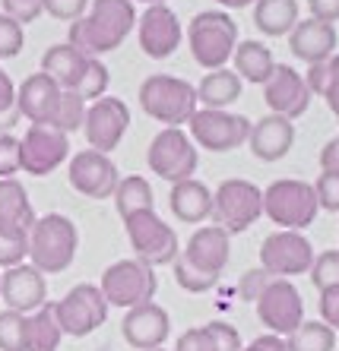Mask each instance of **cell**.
<instances>
[{
    "mask_svg": "<svg viewBox=\"0 0 339 351\" xmlns=\"http://www.w3.org/2000/svg\"><path fill=\"white\" fill-rule=\"evenodd\" d=\"M168 209L184 225H200L213 215V190L197 178L178 180V184H172V193H168Z\"/></svg>",
    "mask_w": 339,
    "mask_h": 351,
    "instance_id": "25",
    "label": "cell"
},
{
    "mask_svg": "<svg viewBox=\"0 0 339 351\" xmlns=\"http://www.w3.org/2000/svg\"><path fill=\"white\" fill-rule=\"evenodd\" d=\"M127 127H130V108H127L124 98L102 95V98H95V101H89L86 121H83V133H86L89 149L111 156V152L121 146Z\"/></svg>",
    "mask_w": 339,
    "mask_h": 351,
    "instance_id": "15",
    "label": "cell"
},
{
    "mask_svg": "<svg viewBox=\"0 0 339 351\" xmlns=\"http://www.w3.org/2000/svg\"><path fill=\"white\" fill-rule=\"evenodd\" d=\"M13 3H32V0H13Z\"/></svg>",
    "mask_w": 339,
    "mask_h": 351,
    "instance_id": "56",
    "label": "cell"
},
{
    "mask_svg": "<svg viewBox=\"0 0 339 351\" xmlns=\"http://www.w3.org/2000/svg\"><path fill=\"white\" fill-rule=\"evenodd\" d=\"M273 278L276 276H270V272L260 269V266H257V269H248L244 276H241V282H238V294L244 298V301H257V298H260V291H264Z\"/></svg>",
    "mask_w": 339,
    "mask_h": 351,
    "instance_id": "46",
    "label": "cell"
},
{
    "mask_svg": "<svg viewBox=\"0 0 339 351\" xmlns=\"http://www.w3.org/2000/svg\"><path fill=\"white\" fill-rule=\"evenodd\" d=\"M317 206L327 213H339V168H320L314 180Z\"/></svg>",
    "mask_w": 339,
    "mask_h": 351,
    "instance_id": "41",
    "label": "cell"
},
{
    "mask_svg": "<svg viewBox=\"0 0 339 351\" xmlns=\"http://www.w3.org/2000/svg\"><path fill=\"white\" fill-rule=\"evenodd\" d=\"M320 319L330 329H339V285L320 291Z\"/></svg>",
    "mask_w": 339,
    "mask_h": 351,
    "instance_id": "48",
    "label": "cell"
},
{
    "mask_svg": "<svg viewBox=\"0 0 339 351\" xmlns=\"http://www.w3.org/2000/svg\"><path fill=\"white\" fill-rule=\"evenodd\" d=\"M19 121H23V114L16 108V86H13L7 70H0V133H10Z\"/></svg>",
    "mask_w": 339,
    "mask_h": 351,
    "instance_id": "39",
    "label": "cell"
},
{
    "mask_svg": "<svg viewBox=\"0 0 339 351\" xmlns=\"http://www.w3.org/2000/svg\"><path fill=\"white\" fill-rule=\"evenodd\" d=\"M320 206H317L314 184L298 178H279L264 190V215L279 228L305 231L314 225Z\"/></svg>",
    "mask_w": 339,
    "mask_h": 351,
    "instance_id": "5",
    "label": "cell"
},
{
    "mask_svg": "<svg viewBox=\"0 0 339 351\" xmlns=\"http://www.w3.org/2000/svg\"><path fill=\"white\" fill-rule=\"evenodd\" d=\"M215 3H222L225 10H244L250 3H257V0H215Z\"/></svg>",
    "mask_w": 339,
    "mask_h": 351,
    "instance_id": "54",
    "label": "cell"
},
{
    "mask_svg": "<svg viewBox=\"0 0 339 351\" xmlns=\"http://www.w3.org/2000/svg\"><path fill=\"white\" fill-rule=\"evenodd\" d=\"M152 351H165V348H152Z\"/></svg>",
    "mask_w": 339,
    "mask_h": 351,
    "instance_id": "57",
    "label": "cell"
},
{
    "mask_svg": "<svg viewBox=\"0 0 339 351\" xmlns=\"http://www.w3.org/2000/svg\"><path fill=\"white\" fill-rule=\"evenodd\" d=\"M29 260V231L0 225V269H13Z\"/></svg>",
    "mask_w": 339,
    "mask_h": 351,
    "instance_id": "34",
    "label": "cell"
},
{
    "mask_svg": "<svg viewBox=\"0 0 339 351\" xmlns=\"http://www.w3.org/2000/svg\"><path fill=\"white\" fill-rule=\"evenodd\" d=\"M232 60H235V73L241 76V82H254V86H264L276 70L273 51L266 48L264 41H254V38L238 41Z\"/></svg>",
    "mask_w": 339,
    "mask_h": 351,
    "instance_id": "28",
    "label": "cell"
},
{
    "mask_svg": "<svg viewBox=\"0 0 339 351\" xmlns=\"http://www.w3.org/2000/svg\"><path fill=\"white\" fill-rule=\"evenodd\" d=\"M336 48H339V38L333 23H320V19L307 16V19H298L295 29L289 32V51L298 60H305L307 66L330 60L336 54Z\"/></svg>",
    "mask_w": 339,
    "mask_h": 351,
    "instance_id": "23",
    "label": "cell"
},
{
    "mask_svg": "<svg viewBox=\"0 0 339 351\" xmlns=\"http://www.w3.org/2000/svg\"><path fill=\"white\" fill-rule=\"evenodd\" d=\"M60 339H64V332L58 326L54 304L51 301L25 317V351H58Z\"/></svg>",
    "mask_w": 339,
    "mask_h": 351,
    "instance_id": "31",
    "label": "cell"
},
{
    "mask_svg": "<svg viewBox=\"0 0 339 351\" xmlns=\"http://www.w3.org/2000/svg\"><path fill=\"white\" fill-rule=\"evenodd\" d=\"M307 276H311L317 291L339 285V250H323V254H317Z\"/></svg>",
    "mask_w": 339,
    "mask_h": 351,
    "instance_id": "40",
    "label": "cell"
},
{
    "mask_svg": "<svg viewBox=\"0 0 339 351\" xmlns=\"http://www.w3.org/2000/svg\"><path fill=\"white\" fill-rule=\"evenodd\" d=\"M320 98H323V101H327V108H330V111H333V117H336V121H339V89H327Z\"/></svg>",
    "mask_w": 339,
    "mask_h": 351,
    "instance_id": "53",
    "label": "cell"
},
{
    "mask_svg": "<svg viewBox=\"0 0 339 351\" xmlns=\"http://www.w3.org/2000/svg\"><path fill=\"white\" fill-rule=\"evenodd\" d=\"M67 158H70L67 133H60L58 127H45V123H29L25 136L19 139V171L45 178V174L58 171Z\"/></svg>",
    "mask_w": 339,
    "mask_h": 351,
    "instance_id": "13",
    "label": "cell"
},
{
    "mask_svg": "<svg viewBox=\"0 0 339 351\" xmlns=\"http://www.w3.org/2000/svg\"><path fill=\"white\" fill-rule=\"evenodd\" d=\"M248 146H250V156L260 158V162H279L295 146V123L279 114L260 117V121L250 123Z\"/></svg>",
    "mask_w": 339,
    "mask_h": 351,
    "instance_id": "24",
    "label": "cell"
},
{
    "mask_svg": "<svg viewBox=\"0 0 339 351\" xmlns=\"http://www.w3.org/2000/svg\"><path fill=\"white\" fill-rule=\"evenodd\" d=\"M209 332L215 335V345H219V351H241L244 348V342H241V332L235 326H229V323H207Z\"/></svg>",
    "mask_w": 339,
    "mask_h": 351,
    "instance_id": "47",
    "label": "cell"
},
{
    "mask_svg": "<svg viewBox=\"0 0 339 351\" xmlns=\"http://www.w3.org/2000/svg\"><path fill=\"white\" fill-rule=\"evenodd\" d=\"M140 108L165 127H181L197 111V86L172 73H152L140 82Z\"/></svg>",
    "mask_w": 339,
    "mask_h": 351,
    "instance_id": "3",
    "label": "cell"
},
{
    "mask_svg": "<svg viewBox=\"0 0 339 351\" xmlns=\"http://www.w3.org/2000/svg\"><path fill=\"white\" fill-rule=\"evenodd\" d=\"M19 174V139L13 133H0V178Z\"/></svg>",
    "mask_w": 339,
    "mask_h": 351,
    "instance_id": "45",
    "label": "cell"
},
{
    "mask_svg": "<svg viewBox=\"0 0 339 351\" xmlns=\"http://www.w3.org/2000/svg\"><path fill=\"white\" fill-rule=\"evenodd\" d=\"M194 146L207 152H232L241 149L250 136V121L235 111H215V108H197L194 117L187 121Z\"/></svg>",
    "mask_w": 339,
    "mask_h": 351,
    "instance_id": "10",
    "label": "cell"
},
{
    "mask_svg": "<svg viewBox=\"0 0 339 351\" xmlns=\"http://www.w3.org/2000/svg\"><path fill=\"white\" fill-rule=\"evenodd\" d=\"M102 294H105L108 307H121V311H130V307H140V304L152 301L159 291V276L152 266H146L143 260H117L111 263L105 272H102L99 282Z\"/></svg>",
    "mask_w": 339,
    "mask_h": 351,
    "instance_id": "7",
    "label": "cell"
},
{
    "mask_svg": "<svg viewBox=\"0 0 339 351\" xmlns=\"http://www.w3.org/2000/svg\"><path fill=\"white\" fill-rule=\"evenodd\" d=\"M187 45L203 70H219L238 48V23L225 10H200L187 25Z\"/></svg>",
    "mask_w": 339,
    "mask_h": 351,
    "instance_id": "4",
    "label": "cell"
},
{
    "mask_svg": "<svg viewBox=\"0 0 339 351\" xmlns=\"http://www.w3.org/2000/svg\"><path fill=\"white\" fill-rule=\"evenodd\" d=\"M23 45H25L23 25H19L13 16H7V13H0V60L19 58Z\"/></svg>",
    "mask_w": 339,
    "mask_h": 351,
    "instance_id": "42",
    "label": "cell"
},
{
    "mask_svg": "<svg viewBox=\"0 0 339 351\" xmlns=\"http://www.w3.org/2000/svg\"><path fill=\"white\" fill-rule=\"evenodd\" d=\"M0 351H25V313H0Z\"/></svg>",
    "mask_w": 339,
    "mask_h": 351,
    "instance_id": "37",
    "label": "cell"
},
{
    "mask_svg": "<svg viewBox=\"0 0 339 351\" xmlns=\"http://www.w3.org/2000/svg\"><path fill=\"white\" fill-rule=\"evenodd\" d=\"M108 82H111V76H108V66L102 64L99 58H92L89 60V70L83 73V80H80V86H76V95L83 98L86 105L89 101H95V98H102L108 92Z\"/></svg>",
    "mask_w": 339,
    "mask_h": 351,
    "instance_id": "36",
    "label": "cell"
},
{
    "mask_svg": "<svg viewBox=\"0 0 339 351\" xmlns=\"http://www.w3.org/2000/svg\"><path fill=\"white\" fill-rule=\"evenodd\" d=\"M327 89H339V51L327 60V86H323V92Z\"/></svg>",
    "mask_w": 339,
    "mask_h": 351,
    "instance_id": "52",
    "label": "cell"
},
{
    "mask_svg": "<svg viewBox=\"0 0 339 351\" xmlns=\"http://www.w3.org/2000/svg\"><path fill=\"white\" fill-rule=\"evenodd\" d=\"M172 266H174V282H178L184 291L203 294V291H213V288L219 285V278H215V276H207V272H200V269H194V266H187V263L181 260V254H178V260H174Z\"/></svg>",
    "mask_w": 339,
    "mask_h": 351,
    "instance_id": "38",
    "label": "cell"
},
{
    "mask_svg": "<svg viewBox=\"0 0 339 351\" xmlns=\"http://www.w3.org/2000/svg\"><path fill=\"white\" fill-rule=\"evenodd\" d=\"M0 301L7 304V311L25 313V317L45 307L48 304L45 272H38L32 263H19V266L7 269L0 276Z\"/></svg>",
    "mask_w": 339,
    "mask_h": 351,
    "instance_id": "19",
    "label": "cell"
},
{
    "mask_svg": "<svg viewBox=\"0 0 339 351\" xmlns=\"http://www.w3.org/2000/svg\"><path fill=\"white\" fill-rule=\"evenodd\" d=\"M146 165L156 178L178 184L197 174V146L181 127H165L152 136L146 149Z\"/></svg>",
    "mask_w": 339,
    "mask_h": 351,
    "instance_id": "9",
    "label": "cell"
},
{
    "mask_svg": "<svg viewBox=\"0 0 339 351\" xmlns=\"http://www.w3.org/2000/svg\"><path fill=\"white\" fill-rule=\"evenodd\" d=\"M298 23V0H257L254 3V25L266 38L289 35Z\"/></svg>",
    "mask_w": 339,
    "mask_h": 351,
    "instance_id": "30",
    "label": "cell"
},
{
    "mask_svg": "<svg viewBox=\"0 0 339 351\" xmlns=\"http://www.w3.org/2000/svg\"><path fill=\"white\" fill-rule=\"evenodd\" d=\"M67 180H70V187L76 193L89 196V199H108V196H115L121 174H117V165L111 162V156L95 152V149H83V152H76L70 158Z\"/></svg>",
    "mask_w": 339,
    "mask_h": 351,
    "instance_id": "16",
    "label": "cell"
},
{
    "mask_svg": "<svg viewBox=\"0 0 339 351\" xmlns=\"http://www.w3.org/2000/svg\"><path fill=\"white\" fill-rule=\"evenodd\" d=\"M174 351H219V345H215V335L209 332V326H194L178 335Z\"/></svg>",
    "mask_w": 339,
    "mask_h": 351,
    "instance_id": "44",
    "label": "cell"
},
{
    "mask_svg": "<svg viewBox=\"0 0 339 351\" xmlns=\"http://www.w3.org/2000/svg\"><path fill=\"white\" fill-rule=\"evenodd\" d=\"M54 317H58V326L64 335L86 339L108 319V301L99 285L83 282V285L70 288L60 301H54Z\"/></svg>",
    "mask_w": 339,
    "mask_h": 351,
    "instance_id": "11",
    "label": "cell"
},
{
    "mask_svg": "<svg viewBox=\"0 0 339 351\" xmlns=\"http://www.w3.org/2000/svg\"><path fill=\"white\" fill-rule=\"evenodd\" d=\"M124 231L127 241H130L137 260H143L146 266H172L181 254V244H178V234L168 225L165 219H159L156 209H143V213H133L124 219Z\"/></svg>",
    "mask_w": 339,
    "mask_h": 351,
    "instance_id": "6",
    "label": "cell"
},
{
    "mask_svg": "<svg viewBox=\"0 0 339 351\" xmlns=\"http://www.w3.org/2000/svg\"><path fill=\"white\" fill-rule=\"evenodd\" d=\"M254 307L260 323L273 335H282V339L305 323V301H301V291L292 285V278H273L260 291Z\"/></svg>",
    "mask_w": 339,
    "mask_h": 351,
    "instance_id": "14",
    "label": "cell"
},
{
    "mask_svg": "<svg viewBox=\"0 0 339 351\" xmlns=\"http://www.w3.org/2000/svg\"><path fill=\"white\" fill-rule=\"evenodd\" d=\"M35 209L25 187L16 178H0V225L29 231L35 225Z\"/></svg>",
    "mask_w": 339,
    "mask_h": 351,
    "instance_id": "29",
    "label": "cell"
},
{
    "mask_svg": "<svg viewBox=\"0 0 339 351\" xmlns=\"http://www.w3.org/2000/svg\"><path fill=\"white\" fill-rule=\"evenodd\" d=\"M181 19L174 16V10L168 3H152L146 7L143 16H137V38L146 58L165 60L172 58L178 45H181Z\"/></svg>",
    "mask_w": 339,
    "mask_h": 351,
    "instance_id": "17",
    "label": "cell"
},
{
    "mask_svg": "<svg viewBox=\"0 0 339 351\" xmlns=\"http://www.w3.org/2000/svg\"><path fill=\"white\" fill-rule=\"evenodd\" d=\"M60 95H64V89H60L48 73H32V76H25L23 86L16 89V108L29 123L54 127L58 108H60Z\"/></svg>",
    "mask_w": 339,
    "mask_h": 351,
    "instance_id": "22",
    "label": "cell"
},
{
    "mask_svg": "<svg viewBox=\"0 0 339 351\" xmlns=\"http://www.w3.org/2000/svg\"><path fill=\"white\" fill-rule=\"evenodd\" d=\"M289 351H336V329H330L323 319H305L295 332L285 335Z\"/></svg>",
    "mask_w": 339,
    "mask_h": 351,
    "instance_id": "33",
    "label": "cell"
},
{
    "mask_svg": "<svg viewBox=\"0 0 339 351\" xmlns=\"http://www.w3.org/2000/svg\"><path fill=\"white\" fill-rule=\"evenodd\" d=\"M89 60H92L89 54L73 48L70 41L51 45V48L42 54V73H48L60 89H76L80 80H83V73L89 70Z\"/></svg>",
    "mask_w": 339,
    "mask_h": 351,
    "instance_id": "26",
    "label": "cell"
},
{
    "mask_svg": "<svg viewBox=\"0 0 339 351\" xmlns=\"http://www.w3.org/2000/svg\"><path fill=\"white\" fill-rule=\"evenodd\" d=\"M320 168H339V136L327 139L320 149Z\"/></svg>",
    "mask_w": 339,
    "mask_h": 351,
    "instance_id": "51",
    "label": "cell"
},
{
    "mask_svg": "<svg viewBox=\"0 0 339 351\" xmlns=\"http://www.w3.org/2000/svg\"><path fill=\"white\" fill-rule=\"evenodd\" d=\"M229 256H232V234L219 225H203L191 234V241L184 244L181 260L194 269L207 272V276H222V269L229 266Z\"/></svg>",
    "mask_w": 339,
    "mask_h": 351,
    "instance_id": "21",
    "label": "cell"
},
{
    "mask_svg": "<svg viewBox=\"0 0 339 351\" xmlns=\"http://www.w3.org/2000/svg\"><path fill=\"white\" fill-rule=\"evenodd\" d=\"M314 256H317L314 244H311L301 231L276 228L273 234H266L264 244H260V269H266L276 278L305 276V272H311Z\"/></svg>",
    "mask_w": 339,
    "mask_h": 351,
    "instance_id": "12",
    "label": "cell"
},
{
    "mask_svg": "<svg viewBox=\"0 0 339 351\" xmlns=\"http://www.w3.org/2000/svg\"><path fill=\"white\" fill-rule=\"evenodd\" d=\"M241 351H289V348H285V339H282V335L266 332V335H260V339H254L250 345H244Z\"/></svg>",
    "mask_w": 339,
    "mask_h": 351,
    "instance_id": "50",
    "label": "cell"
},
{
    "mask_svg": "<svg viewBox=\"0 0 339 351\" xmlns=\"http://www.w3.org/2000/svg\"><path fill=\"white\" fill-rule=\"evenodd\" d=\"M121 335H124V342L137 351L162 348V345L168 342V335H172L168 311L156 301L130 307V311L124 313V323H121Z\"/></svg>",
    "mask_w": 339,
    "mask_h": 351,
    "instance_id": "20",
    "label": "cell"
},
{
    "mask_svg": "<svg viewBox=\"0 0 339 351\" xmlns=\"http://www.w3.org/2000/svg\"><path fill=\"white\" fill-rule=\"evenodd\" d=\"M115 209L121 219L133 213H143V209H156V199H152V187L143 174H127V178L117 180L115 187Z\"/></svg>",
    "mask_w": 339,
    "mask_h": 351,
    "instance_id": "32",
    "label": "cell"
},
{
    "mask_svg": "<svg viewBox=\"0 0 339 351\" xmlns=\"http://www.w3.org/2000/svg\"><path fill=\"white\" fill-rule=\"evenodd\" d=\"M137 25L133 0H92L83 19L70 23V45L89 58H102L124 45Z\"/></svg>",
    "mask_w": 339,
    "mask_h": 351,
    "instance_id": "1",
    "label": "cell"
},
{
    "mask_svg": "<svg viewBox=\"0 0 339 351\" xmlns=\"http://www.w3.org/2000/svg\"><path fill=\"white\" fill-rule=\"evenodd\" d=\"M140 3H146V7H152V3H165V0H140Z\"/></svg>",
    "mask_w": 339,
    "mask_h": 351,
    "instance_id": "55",
    "label": "cell"
},
{
    "mask_svg": "<svg viewBox=\"0 0 339 351\" xmlns=\"http://www.w3.org/2000/svg\"><path fill=\"white\" fill-rule=\"evenodd\" d=\"M311 98L314 95L307 89L305 76L289 64H276L273 76L264 82V101H266V108H270V114L298 121V117L311 108Z\"/></svg>",
    "mask_w": 339,
    "mask_h": 351,
    "instance_id": "18",
    "label": "cell"
},
{
    "mask_svg": "<svg viewBox=\"0 0 339 351\" xmlns=\"http://www.w3.org/2000/svg\"><path fill=\"white\" fill-rule=\"evenodd\" d=\"M241 89H244V82H241V76L235 70H229V66L207 70V76L197 86V105L215 108V111H229L241 98Z\"/></svg>",
    "mask_w": 339,
    "mask_h": 351,
    "instance_id": "27",
    "label": "cell"
},
{
    "mask_svg": "<svg viewBox=\"0 0 339 351\" xmlns=\"http://www.w3.org/2000/svg\"><path fill=\"white\" fill-rule=\"evenodd\" d=\"M86 101L80 95H76L73 89H64V95H60V108H58V121H54V127H58L60 133H76L83 130V121H86Z\"/></svg>",
    "mask_w": 339,
    "mask_h": 351,
    "instance_id": "35",
    "label": "cell"
},
{
    "mask_svg": "<svg viewBox=\"0 0 339 351\" xmlns=\"http://www.w3.org/2000/svg\"><path fill=\"white\" fill-rule=\"evenodd\" d=\"M307 10L320 23H336L339 19V0H307Z\"/></svg>",
    "mask_w": 339,
    "mask_h": 351,
    "instance_id": "49",
    "label": "cell"
},
{
    "mask_svg": "<svg viewBox=\"0 0 339 351\" xmlns=\"http://www.w3.org/2000/svg\"><path fill=\"white\" fill-rule=\"evenodd\" d=\"M264 215V190L244 178L222 180L213 193V225L225 228L229 234L248 231Z\"/></svg>",
    "mask_w": 339,
    "mask_h": 351,
    "instance_id": "8",
    "label": "cell"
},
{
    "mask_svg": "<svg viewBox=\"0 0 339 351\" xmlns=\"http://www.w3.org/2000/svg\"><path fill=\"white\" fill-rule=\"evenodd\" d=\"M80 231L64 213H48L29 228V263L45 276H60L73 266Z\"/></svg>",
    "mask_w": 339,
    "mask_h": 351,
    "instance_id": "2",
    "label": "cell"
},
{
    "mask_svg": "<svg viewBox=\"0 0 339 351\" xmlns=\"http://www.w3.org/2000/svg\"><path fill=\"white\" fill-rule=\"evenodd\" d=\"M89 3L92 0H42V10L60 23H76V19L86 16Z\"/></svg>",
    "mask_w": 339,
    "mask_h": 351,
    "instance_id": "43",
    "label": "cell"
}]
</instances>
